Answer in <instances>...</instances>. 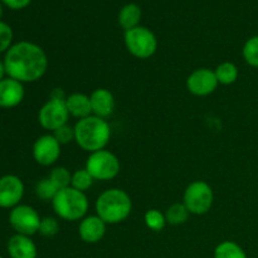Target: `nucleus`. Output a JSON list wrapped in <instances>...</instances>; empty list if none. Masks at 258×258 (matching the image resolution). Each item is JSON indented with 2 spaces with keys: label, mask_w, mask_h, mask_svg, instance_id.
<instances>
[{
  "label": "nucleus",
  "mask_w": 258,
  "mask_h": 258,
  "mask_svg": "<svg viewBox=\"0 0 258 258\" xmlns=\"http://www.w3.org/2000/svg\"><path fill=\"white\" fill-rule=\"evenodd\" d=\"M242 55H243L247 64L258 68V35L251 37L244 43Z\"/></svg>",
  "instance_id": "393cba45"
},
{
  "label": "nucleus",
  "mask_w": 258,
  "mask_h": 258,
  "mask_svg": "<svg viewBox=\"0 0 258 258\" xmlns=\"http://www.w3.org/2000/svg\"><path fill=\"white\" fill-rule=\"evenodd\" d=\"M3 62L8 77L22 83L37 82L48 70V57L43 48L27 40L13 44Z\"/></svg>",
  "instance_id": "f257e3e1"
},
{
  "label": "nucleus",
  "mask_w": 258,
  "mask_h": 258,
  "mask_svg": "<svg viewBox=\"0 0 258 258\" xmlns=\"http://www.w3.org/2000/svg\"><path fill=\"white\" fill-rule=\"evenodd\" d=\"M3 15V5H2V2H0V18H2Z\"/></svg>",
  "instance_id": "2f4dec72"
},
{
  "label": "nucleus",
  "mask_w": 258,
  "mask_h": 258,
  "mask_svg": "<svg viewBox=\"0 0 258 258\" xmlns=\"http://www.w3.org/2000/svg\"><path fill=\"white\" fill-rule=\"evenodd\" d=\"M93 181H95V179L91 176V174L86 169H78L72 174L71 186L85 193L93 185Z\"/></svg>",
  "instance_id": "b1692460"
},
{
  "label": "nucleus",
  "mask_w": 258,
  "mask_h": 258,
  "mask_svg": "<svg viewBox=\"0 0 258 258\" xmlns=\"http://www.w3.org/2000/svg\"><path fill=\"white\" fill-rule=\"evenodd\" d=\"M92 115L106 118L115 110V97L107 88H96L90 95Z\"/></svg>",
  "instance_id": "2eb2a0df"
},
{
  "label": "nucleus",
  "mask_w": 258,
  "mask_h": 258,
  "mask_svg": "<svg viewBox=\"0 0 258 258\" xmlns=\"http://www.w3.org/2000/svg\"><path fill=\"white\" fill-rule=\"evenodd\" d=\"M73 127L76 144L87 153L103 150L110 143L111 127L106 118L91 115L78 120Z\"/></svg>",
  "instance_id": "f03ea898"
},
{
  "label": "nucleus",
  "mask_w": 258,
  "mask_h": 258,
  "mask_svg": "<svg viewBox=\"0 0 258 258\" xmlns=\"http://www.w3.org/2000/svg\"><path fill=\"white\" fill-rule=\"evenodd\" d=\"M8 253L12 258H37V246L29 236L14 234L8 241Z\"/></svg>",
  "instance_id": "dca6fc26"
},
{
  "label": "nucleus",
  "mask_w": 258,
  "mask_h": 258,
  "mask_svg": "<svg viewBox=\"0 0 258 258\" xmlns=\"http://www.w3.org/2000/svg\"><path fill=\"white\" fill-rule=\"evenodd\" d=\"M70 112L66 106V98L50 97L38 112V122L44 130L54 133L68 123Z\"/></svg>",
  "instance_id": "6e6552de"
},
{
  "label": "nucleus",
  "mask_w": 258,
  "mask_h": 258,
  "mask_svg": "<svg viewBox=\"0 0 258 258\" xmlns=\"http://www.w3.org/2000/svg\"><path fill=\"white\" fill-rule=\"evenodd\" d=\"M189 213L188 208L184 206V203H174L166 209L165 212V218L166 222L171 226H180L188 221Z\"/></svg>",
  "instance_id": "412c9836"
},
{
  "label": "nucleus",
  "mask_w": 258,
  "mask_h": 258,
  "mask_svg": "<svg viewBox=\"0 0 258 258\" xmlns=\"http://www.w3.org/2000/svg\"><path fill=\"white\" fill-rule=\"evenodd\" d=\"M214 258H247V254L236 242L223 241L214 249Z\"/></svg>",
  "instance_id": "aec40b11"
},
{
  "label": "nucleus",
  "mask_w": 258,
  "mask_h": 258,
  "mask_svg": "<svg viewBox=\"0 0 258 258\" xmlns=\"http://www.w3.org/2000/svg\"><path fill=\"white\" fill-rule=\"evenodd\" d=\"M7 75V72H5V66H4V62L3 60H0V81L4 80V76Z\"/></svg>",
  "instance_id": "7c9ffc66"
},
{
  "label": "nucleus",
  "mask_w": 258,
  "mask_h": 258,
  "mask_svg": "<svg viewBox=\"0 0 258 258\" xmlns=\"http://www.w3.org/2000/svg\"><path fill=\"white\" fill-rule=\"evenodd\" d=\"M214 73H216V77L218 80L219 85L224 86L233 85L238 80L239 76L238 67L232 62H223L219 66H217Z\"/></svg>",
  "instance_id": "6ab92c4d"
},
{
  "label": "nucleus",
  "mask_w": 258,
  "mask_h": 258,
  "mask_svg": "<svg viewBox=\"0 0 258 258\" xmlns=\"http://www.w3.org/2000/svg\"><path fill=\"white\" fill-rule=\"evenodd\" d=\"M24 197V184L22 179L13 174L0 178V208H10L19 206Z\"/></svg>",
  "instance_id": "f8f14e48"
},
{
  "label": "nucleus",
  "mask_w": 258,
  "mask_h": 258,
  "mask_svg": "<svg viewBox=\"0 0 258 258\" xmlns=\"http://www.w3.org/2000/svg\"><path fill=\"white\" fill-rule=\"evenodd\" d=\"M42 218L33 207L19 204L14 207L9 213V223L18 234L33 236L39 232Z\"/></svg>",
  "instance_id": "1a4fd4ad"
},
{
  "label": "nucleus",
  "mask_w": 258,
  "mask_h": 258,
  "mask_svg": "<svg viewBox=\"0 0 258 258\" xmlns=\"http://www.w3.org/2000/svg\"><path fill=\"white\" fill-rule=\"evenodd\" d=\"M13 29L9 24L0 22V53H7L8 49L12 47L13 42Z\"/></svg>",
  "instance_id": "cd10ccee"
},
{
  "label": "nucleus",
  "mask_w": 258,
  "mask_h": 258,
  "mask_svg": "<svg viewBox=\"0 0 258 258\" xmlns=\"http://www.w3.org/2000/svg\"><path fill=\"white\" fill-rule=\"evenodd\" d=\"M66 106L72 117L82 120L92 115V107H91L90 96L81 92L71 93L66 97Z\"/></svg>",
  "instance_id": "f3484780"
},
{
  "label": "nucleus",
  "mask_w": 258,
  "mask_h": 258,
  "mask_svg": "<svg viewBox=\"0 0 258 258\" xmlns=\"http://www.w3.org/2000/svg\"><path fill=\"white\" fill-rule=\"evenodd\" d=\"M59 232V223L54 217H44L40 221L39 233L44 237H54Z\"/></svg>",
  "instance_id": "bb28decb"
},
{
  "label": "nucleus",
  "mask_w": 258,
  "mask_h": 258,
  "mask_svg": "<svg viewBox=\"0 0 258 258\" xmlns=\"http://www.w3.org/2000/svg\"><path fill=\"white\" fill-rule=\"evenodd\" d=\"M24 85L14 78L5 77L0 81V107H17L24 100Z\"/></svg>",
  "instance_id": "ddd939ff"
},
{
  "label": "nucleus",
  "mask_w": 258,
  "mask_h": 258,
  "mask_svg": "<svg viewBox=\"0 0 258 258\" xmlns=\"http://www.w3.org/2000/svg\"><path fill=\"white\" fill-rule=\"evenodd\" d=\"M52 207L60 219L75 222L85 218L90 208V202L86 193L68 186L58 191L52 201Z\"/></svg>",
  "instance_id": "20e7f679"
},
{
  "label": "nucleus",
  "mask_w": 258,
  "mask_h": 258,
  "mask_svg": "<svg viewBox=\"0 0 258 258\" xmlns=\"http://www.w3.org/2000/svg\"><path fill=\"white\" fill-rule=\"evenodd\" d=\"M106 226L107 224L97 216H86L81 219L80 226H78V234L80 238L86 243H97L105 237Z\"/></svg>",
  "instance_id": "4468645a"
},
{
  "label": "nucleus",
  "mask_w": 258,
  "mask_h": 258,
  "mask_svg": "<svg viewBox=\"0 0 258 258\" xmlns=\"http://www.w3.org/2000/svg\"><path fill=\"white\" fill-rule=\"evenodd\" d=\"M48 178L55 184L58 189H64L71 186V181H72V173L68 170L64 166H55L54 169H52L49 176Z\"/></svg>",
  "instance_id": "a878e982"
},
{
  "label": "nucleus",
  "mask_w": 258,
  "mask_h": 258,
  "mask_svg": "<svg viewBox=\"0 0 258 258\" xmlns=\"http://www.w3.org/2000/svg\"><path fill=\"white\" fill-rule=\"evenodd\" d=\"M58 191H59V189L55 186V184L49 178H43L35 186V194L38 196V198L45 202H52Z\"/></svg>",
  "instance_id": "5701e85b"
},
{
  "label": "nucleus",
  "mask_w": 258,
  "mask_h": 258,
  "mask_svg": "<svg viewBox=\"0 0 258 258\" xmlns=\"http://www.w3.org/2000/svg\"><path fill=\"white\" fill-rule=\"evenodd\" d=\"M60 146L53 134L42 135L33 145V158L42 166L53 165L60 156Z\"/></svg>",
  "instance_id": "9b49d317"
},
{
  "label": "nucleus",
  "mask_w": 258,
  "mask_h": 258,
  "mask_svg": "<svg viewBox=\"0 0 258 258\" xmlns=\"http://www.w3.org/2000/svg\"><path fill=\"white\" fill-rule=\"evenodd\" d=\"M86 170L91 174L95 180L107 181L112 180L120 173V160L110 150L95 151L91 153L86 161Z\"/></svg>",
  "instance_id": "423d86ee"
},
{
  "label": "nucleus",
  "mask_w": 258,
  "mask_h": 258,
  "mask_svg": "<svg viewBox=\"0 0 258 258\" xmlns=\"http://www.w3.org/2000/svg\"><path fill=\"white\" fill-rule=\"evenodd\" d=\"M32 0H2L3 4L7 5L8 8L13 10H19L23 9V8L28 7L30 4Z\"/></svg>",
  "instance_id": "c756f323"
},
{
  "label": "nucleus",
  "mask_w": 258,
  "mask_h": 258,
  "mask_svg": "<svg viewBox=\"0 0 258 258\" xmlns=\"http://www.w3.org/2000/svg\"><path fill=\"white\" fill-rule=\"evenodd\" d=\"M53 136L57 139V141L60 145H66V144L71 143V141H75V127H72V126H70L68 123H66L62 127L55 130L54 133H53Z\"/></svg>",
  "instance_id": "c85d7f7f"
},
{
  "label": "nucleus",
  "mask_w": 258,
  "mask_h": 258,
  "mask_svg": "<svg viewBox=\"0 0 258 258\" xmlns=\"http://www.w3.org/2000/svg\"><path fill=\"white\" fill-rule=\"evenodd\" d=\"M96 214L106 224H118L126 221L133 211V201L125 190L107 189L98 196L95 204Z\"/></svg>",
  "instance_id": "7ed1b4c3"
},
{
  "label": "nucleus",
  "mask_w": 258,
  "mask_h": 258,
  "mask_svg": "<svg viewBox=\"0 0 258 258\" xmlns=\"http://www.w3.org/2000/svg\"><path fill=\"white\" fill-rule=\"evenodd\" d=\"M219 82L214 71L209 68H198L194 70L186 78V90L194 96L206 97L212 95L218 87Z\"/></svg>",
  "instance_id": "9d476101"
},
{
  "label": "nucleus",
  "mask_w": 258,
  "mask_h": 258,
  "mask_svg": "<svg viewBox=\"0 0 258 258\" xmlns=\"http://www.w3.org/2000/svg\"><path fill=\"white\" fill-rule=\"evenodd\" d=\"M141 19V9L136 4H126L122 7L118 14V23L121 27L126 30H130L133 28L139 27V23Z\"/></svg>",
  "instance_id": "a211bd4d"
},
{
  "label": "nucleus",
  "mask_w": 258,
  "mask_h": 258,
  "mask_svg": "<svg viewBox=\"0 0 258 258\" xmlns=\"http://www.w3.org/2000/svg\"><path fill=\"white\" fill-rule=\"evenodd\" d=\"M123 40L128 53L138 59H149L158 50V39L155 34L141 25L126 30Z\"/></svg>",
  "instance_id": "39448f33"
},
{
  "label": "nucleus",
  "mask_w": 258,
  "mask_h": 258,
  "mask_svg": "<svg viewBox=\"0 0 258 258\" xmlns=\"http://www.w3.org/2000/svg\"><path fill=\"white\" fill-rule=\"evenodd\" d=\"M144 222H145L146 227L153 232L163 231L164 227L168 223L165 213H161L159 209H149L144 216Z\"/></svg>",
  "instance_id": "4be33fe9"
},
{
  "label": "nucleus",
  "mask_w": 258,
  "mask_h": 258,
  "mask_svg": "<svg viewBox=\"0 0 258 258\" xmlns=\"http://www.w3.org/2000/svg\"><path fill=\"white\" fill-rule=\"evenodd\" d=\"M214 202L213 189L207 181L196 180L186 186L183 196L184 206L189 213L194 216H203L211 211Z\"/></svg>",
  "instance_id": "0eeeda50"
},
{
  "label": "nucleus",
  "mask_w": 258,
  "mask_h": 258,
  "mask_svg": "<svg viewBox=\"0 0 258 258\" xmlns=\"http://www.w3.org/2000/svg\"><path fill=\"white\" fill-rule=\"evenodd\" d=\"M0 258H3V257H2V256H0Z\"/></svg>",
  "instance_id": "473e14b6"
}]
</instances>
